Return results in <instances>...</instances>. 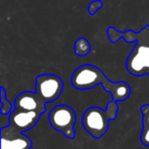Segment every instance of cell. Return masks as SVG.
Segmentation results:
<instances>
[{"label":"cell","mask_w":149,"mask_h":149,"mask_svg":"<svg viewBox=\"0 0 149 149\" xmlns=\"http://www.w3.org/2000/svg\"><path fill=\"white\" fill-rule=\"evenodd\" d=\"M16 109L26 111H36L42 114L46 112V104L38 96L36 92L25 91L20 93L14 100Z\"/></svg>","instance_id":"cell-8"},{"label":"cell","mask_w":149,"mask_h":149,"mask_svg":"<svg viewBox=\"0 0 149 149\" xmlns=\"http://www.w3.org/2000/svg\"><path fill=\"white\" fill-rule=\"evenodd\" d=\"M64 90L61 78L54 74H41L36 78V93L45 104L57 100Z\"/></svg>","instance_id":"cell-5"},{"label":"cell","mask_w":149,"mask_h":149,"mask_svg":"<svg viewBox=\"0 0 149 149\" xmlns=\"http://www.w3.org/2000/svg\"><path fill=\"white\" fill-rule=\"evenodd\" d=\"M110 43L115 44L124 39L128 44L136 42L133 50L128 56L126 67L130 74L134 76H149V26H145L140 31H119L113 26L107 29Z\"/></svg>","instance_id":"cell-1"},{"label":"cell","mask_w":149,"mask_h":149,"mask_svg":"<svg viewBox=\"0 0 149 149\" xmlns=\"http://www.w3.org/2000/svg\"><path fill=\"white\" fill-rule=\"evenodd\" d=\"M142 113V123H143V129L140 136L141 142L144 146L149 147V104H143L140 109Z\"/></svg>","instance_id":"cell-9"},{"label":"cell","mask_w":149,"mask_h":149,"mask_svg":"<svg viewBox=\"0 0 149 149\" xmlns=\"http://www.w3.org/2000/svg\"><path fill=\"white\" fill-rule=\"evenodd\" d=\"M92 47L91 44L89 43L87 39L81 37L79 39H77V41L75 42V47L74 51L75 54L79 57H84V56H87L88 54L91 52Z\"/></svg>","instance_id":"cell-10"},{"label":"cell","mask_w":149,"mask_h":149,"mask_svg":"<svg viewBox=\"0 0 149 149\" xmlns=\"http://www.w3.org/2000/svg\"><path fill=\"white\" fill-rule=\"evenodd\" d=\"M32 141L10 125L1 128V149H31Z\"/></svg>","instance_id":"cell-6"},{"label":"cell","mask_w":149,"mask_h":149,"mask_svg":"<svg viewBox=\"0 0 149 149\" xmlns=\"http://www.w3.org/2000/svg\"><path fill=\"white\" fill-rule=\"evenodd\" d=\"M41 115L42 113L36 112V111H26L16 109L13 112L10 113L9 125L13 129L25 133L37 125Z\"/></svg>","instance_id":"cell-7"},{"label":"cell","mask_w":149,"mask_h":149,"mask_svg":"<svg viewBox=\"0 0 149 149\" xmlns=\"http://www.w3.org/2000/svg\"><path fill=\"white\" fill-rule=\"evenodd\" d=\"M0 91H1L0 97H1V104H2L0 113H1V115H8L16 110V106H14V104H11V102L7 100L5 88H4L3 86L0 88Z\"/></svg>","instance_id":"cell-11"},{"label":"cell","mask_w":149,"mask_h":149,"mask_svg":"<svg viewBox=\"0 0 149 149\" xmlns=\"http://www.w3.org/2000/svg\"><path fill=\"white\" fill-rule=\"evenodd\" d=\"M119 113L117 102L110 100L106 110L98 107H91L83 115L82 124L83 127L92 137L95 139L101 138L107 132L109 122L115 120Z\"/></svg>","instance_id":"cell-3"},{"label":"cell","mask_w":149,"mask_h":149,"mask_svg":"<svg viewBox=\"0 0 149 149\" xmlns=\"http://www.w3.org/2000/svg\"><path fill=\"white\" fill-rule=\"evenodd\" d=\"M48 121L54 130L61 132L68 139H74L76 137L75 125L77 115L70 106L59 104L54 107L48 115Z\"/></svg>","instance_id":"cell-4"},{"label":"cell","mask_w":149,"mask_h":149,"mask_svg":"<svg viewBox=\"0 0 149 149\" xmlns=\"http://www.w3.org/2000/svg\"><path fill=\"white\" fill-rule=\"evenodd\" d=\"M102 6H103V2L101 0H94L88 6V13L90 15H95L96 12L99 9H101Z\"/></svg>","instance_id":"cell-12"},{"label":"cell","mask_w":149,"mask_h":149,"mask_svg":"<svg viewBox=\"0 0 149 149\" xmlns=\"http://www.w3.org/2000/svg\"><path fill=\"white\" fill-rule=\"evenodd\" d=\"M71 83L76 89L87 90L101 84L103 88L112 94L114 102H123L130 97L132 93L131 86L125 81L112 82L98 67L90 64H84L78 67L71 77Z\"/></svg>","instance_id":"cell-2"}]
</instances>
